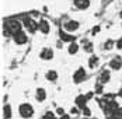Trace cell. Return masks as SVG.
Instances as JSON below:
<instances>
[{"label":"cell","instance_id":"4","mask_svg":"<svg viewBox=\"0 0 122 119\" xmlns=\"http://www.w3.org/2000/svg\"><path fill=\"white\" fill-rule=\"evenodd\" d=\"M86 79H87V73H86L84 67H79V69L73 73V81H74V84L83 83Z\"/></svg>","mask_w":122,"mask_h":119},{"label":"cell","instance_id":"10","mask_svg":"<svg viewBox=\"0 0 122 119\" xmlns=\"http://www.w3.org/2000/svg\"><path fill=\"white\" fill-rule=\"evenodd\" d=\"M39 58L42 60H51L53 58V50L51 48H44L41 52H39Z\"/></svg>","mask_w":122,"mask_h":119},{"label":"cell","instance_id":"18","mask_svg":"<svg viewBox=\"0 0 122 119\" xmlns=\"http://www.w3.org/2000/svg\"><path fill=\"white\" fill-rule=\"evenodd\" d=\"M45 77H46L48 81H56V80H58V73L55 70H49L48 73L45 74Z\"/></svg>","mask_w":122,"mask_h":119},{"label":"cell","instance_id":"22","mask_svg":"<svg viewBox=\"0 0 122 119\" xmlns=\"http://www.w3.org/2000/svg\"><path fill=\"white\" fill-rule=\"evenodd\" d=\"M102 85H104V84H100V83L96 84V90H94L96 94H102V91H104V90H102Z\"/></svg>","mask_w":122,"mask_h":119},{"label":"cell","instance_id":"31","mask_svg":"<svg viewBox=\"0 0 122 119\" xmlns=\"http://www.w3.org/2000/svg\"><path fill=\"white\" fill-rule=\"evenodd\" d=\"M118 94H119V97H122V88L119 90V93H118Z\"/></svg>","mask_w":122,"mask_h":119},{"label":"cell","instance_id":"21","mask_svg":"<svg viewBox=\"0 0 122 119\" xmlns=\"http://www.w3.org/2000/svg\"><path fill=\"white\" fill-rule=\"evenodd\" d=\"M108 119H122V108H119V109H118L112 116H110Z\"/></svg>","mask_w":122,"mask_h":119},{"label":"cell","instance_id":"23","mask_svg":"<svg viewBox=\"0 0 122 119\" xmlns=\"http://www.w3.org/2000/svg\"><path fill=\"white\" fill-rule=\"evenodd\" d=\"M81 114L84 115L86 118H88V116H91V109H90V108H87V107H86L84 109H81Z\"/></svg>","mask_w":122,"mask_h":119},{"label":"cell","instance_id":"11","mask_svg":"<svg viewBox=\"0 0 122 119\" xmlns=\"http://www.w3.org/2000/svg\"><path fill=\"white\" fill-rule=\"evenodd\" d=\"M38 25H39V31H41L42 34H49L51 25H49V23L45 20V18H41V20L38 21Z\"/></svg>","mask_w":122,"mask_h":119},{"label":"cell","instance_id":"26","mask_svg":"<svg viewBox=\"0 0 122 119\" xmlns=\"http://www.w3.org/2000/svg\"><path fill=\"white\" fill-rule=\"evenodd\" d=\"M100 30H101V28H100L98 25H96V27L91 30V34H93V35H96V34H98V32H100Z\"/></svg>","mask_w":122,"mask_h":119},{"label":"cell","instance_id":"8","mask_svg":"<svg viewBox=\"0 0 122 119\" xmlns=\"http://www.w3.org/2000/svg\"><path fill=\"white\" fill-rule=\"evenodd\" d=\"M110 79H111L110 70H108V69H104V70L100 71V74H98V81H97V83L105 84V83H108V81H110Z\"/></svg>","mask_w":122,"mask_h":119},{"label":"cell","instance_id":"3","mask_svg":"<svg viewBox=\"0 0 122 119\" xmlns=\"http://www.w3.org/2000/svg\"><path fill=\"white\" fill-rule=\"evenodd\" d=\"M21 23H23V25L25 27V30H27L30 34H34L37 30H39L38 23H37V21H34L31 17H24V18L21 20Z\"/></svg>","mask_w":122,"mask_h":119},{"label":"cell","instance_id":"17","mask_svg":"<svg viewBox=\"0 0 122 119\" xmlns=\"http://www.w3.org/2000/svg\"><path fill=\"white\" fill-rule=\"evenodd\" d=\"M3 119H11V107L9 104L3 107Z\"/></svg>","mask_w":122,"mask_h":119},{"label":"cell","instance_id":"5","mask_svg":"<svg viewBox=\"0 0 122 119\" xmlns=\"http://www.w3.org/2000/svg\"><path fill=\"white\" fill-rule=\"evenodd\" d=\"M13 39H14V42L17 45H24L28 41V36H27V34H25L24 31H20V32H17V34L13 35Z\"/></svg>","mask_w":122,"mask_h":119},{"label":"cell","instance_id":"2","mask_svg":"<svg viewBox=\"0 0 122 119\" xmlns=\"http://www.w3.org/2000/svg\"><path fill=\"white\" fill-rule=\"evenodd\" d=\"M18 114H20L21 118L28 119V118H31V116L34 115V108H32L31 104L24 102V104H21V105L18 107Z\"/></svg>","mask_w":122,"mask_h":119},{"label":"cell","instance_id":"24","mask_svg":"<svg viewBox=\"0 0 122 119\" xmlns=\"http://www.w3.org/2000/svg\"><path fill=\"white\" fill-rule=\"evenodd\" d=\"M42 119H58V118H56V116H55L52 112H46V114L42 116Z\"/></svg>","mask_w":122,"mask_h":119},{"label":"cell","instance_id":"28","mask_svg":"<svg viewBox=\"0 0 122 119\" xmlns=\"http://www.w3.org/2000/svg\"><path fill=\"white\" fill-rule=\"evenodd\" d=\"M70 112H72V114H73V115H77V114H79V108L76 107V108H72V111H70Z\"/></svg>","mask_w":122,"mask_h":119},{"label":"cell","instance_id":"13","mask_svg":"<svg viewBox=\"0 0 122 119\" xmlns=\"http://www.w3.org/2000/svg\"><path fill=\"white\" fill-rule=\"evenodd\" d=\"M59 36H61V41H63V42H69V44L76 42V36L69 34V32H63L62 30H61V32H59Z\"/></svg>","mask_w":122,"mask_h":119},{"label":"cell","instance_id":"32","mask_svg":"<svg viewBox=\"0 0 122 119\" xmlns=\"http://www.w3.org/2000/svg\"><path fill=\"white\" fill-rule=\"evenodd\" d=\"M119 15H121V18H122V11H121V14H119Z\"/></svg>","mask_w":122,"mask_h":119},{"label":"cell","instance_id":"12","mask_svg":"<svg viewBox=\"0 0 122 119\" xmlns=\"http://www.w3.org/2000/svg\"><path fill=\"white\" fill-rule=\"evenodd\" d=\"M73 4L79 10H86L90 7V0H73Z\"/></svg>","mask_w":122,"mask_h":119},{"label":"cell","instance_id":"27","mask_svg":"<svg viewBox=\"0 0 122 119\" xmlns=\"http://www.w3.org/2000/svg\"><path fill=\"white\" fill-rule=\"evenodd\" d=\"M56 114H58V115H65V109H63V108H58V109H56Z\"/></svg>","mask_w":122,"mask_h":119},{"label":"cell","instance_id":"9","mask_svg":"<svg viewBox=\"0 0 122 119\" xmlns=\"http://www.w3.org/2000/svg\"><path fill=\"white\" fill-rule=\"evenodd\" d=\"M87 97L83 94H80V95H77L76 97V99H74V104H76V107L79 108V109H84L86 108V104H87Z\"/></svg>","mask_w":122,"mask_h":119},{"label":"cell","instance_id":"1","mask_svg":"<svg viewBox=\"0 0 122 119\" xmlns=\"http://www.w3.org/2000/svg\"><path fill=\"white\" fill-rule=\"evenodd\" d=\"M21 27H23V23H21V21L14 20V18H9V20H6V21H4L3 32H4V35H7V36H10V35L13 36L14 34H17V32L23 31V30H21Z\"/></svg>","mask_w":122,"mask_h":119},{"label":"cell","instance_id":"25","mask_svg":"<svg viewBox=\"0 0 122 119\" xmlns=\"http://www.w3.org/2000/svg\"><path fill=\"white\" fill-rule=\"evenodd\" d=\"M115 48H117V49H122V38H119V39L115 42Z\"/></svg>","mask_w":122,"mask_h":119},{"label":"cell","instance_id":"7","mask_svg":"<svg viewBox=\"0 0 122 119\" xmlns=\"http://www.w3.org/2000/svg\"><path fill=\"white\" fill-rule=\"evenodd\" d=\"M108 66H110V69H112V70H119L122 67V58L121 56H114L110 60Z\"/></svg>","mask_w":122,"mask_h":119},{"label":"cell","instance_id":"15","mask_svg":"<svg viewBox=\"0 0 122 119\" xmlns=\"http://www.w3.org/2000/svg\"><path fill=\"white\" fill-rule=\"evenodd\" d=\"M98 62H100V59H98L97 55H91L90 59H88V67H90V69H96L97 64H98Z\"/></svg>","mask_w":122,"mask_h":119},{"label":"cell","instance_id":"14","mask_svg":"<svg viewBox=\"0 0 122 119\" xmlns=\"http://www.w3.org/2000/svg\"><path fill=\"white\" fill-rule=\"evenodd\" d=\"M35 99L38 102H44L46 99V91L44 88H37V93H35Z\"/></svg>","mask_w":122,"mask_h":119},{"label":"cell","instance_id":"16","mask_svg":"<svg viewBox=\"0 0 122 119\" xmlns=\"http://www.w3.org/2000/svg\"><path fill=\"white\" fill-rule=\"evenodd\" d=\"M79 44H76V42H72V44H69V48H67V52H69V55H76L77 52H79Z\"/></svg>","mask_w":122,"mask_h":119},{"label":"cell","instance_id":"6","mask_svg":"<svg viewBox=\"0 0 122 119\" xmlns=\"http://www.w3.org/2000/svg\"><path fill=\"white\" fill-rule=\"evenodd\" d=\"M79 27H80V24H79V21H76V20H69V21H66V23L63 24V28H65L67 32H74V31H77Z\"/></svg>","mask_w":122,"mask_h":119},{"label":"cell","instance_id":"19","mask_svg":"<svg viewBox=\"0 0 122 119\" xmlns=\"http://www.w3.org/2000/svg\"><path fill=\"white\" fill-rule=\"evenodd\" d=\"M86 52H88V53H91L93 52V49H94V45H93V42H88V41H84V46H83Z\"/></svg>","mask_w":122,"mask_h":119},{"label":"cell","instance_id":"30","mask_svg":"<svg viewBox=\"0 0 122 119\" xmlns=\"http://www.w3.org/2000/svg\"><path fill=\"white\" fill-rule=\"evenodd\" d=\"M59 119H70V116H69L67 114H65V115H62V116H61Z\"/></svg>","mask_w":122,"mask_h":119},{"label":"cell","instance_id":"29","mask_svg":"<svg viewBox=\"0 0 122 119\" xmlns=\"http://www.w3.org/2000/svg\"><path fill=\"white\" fill-rule=\"evenodd\" d=\"M93 95H94V93H88V94H86V97H87V99H91Z\"/></svg>","mask_w":122,"mask_h":119},{"label":"cell","instance_id":"20","mask_svg":"<svg viewBox=\"0 0 122 119\" xmlns=\"http://www.w3.org/2000/svg\"><path fill=\"white\" fill-rule=\"evenodd\" d=\"M114 46H115V42H114L112 39H107L105 44H104V49H105V50H111Z\"/></svg>","mask_w":122,"mask_h":119}]
</instances>
